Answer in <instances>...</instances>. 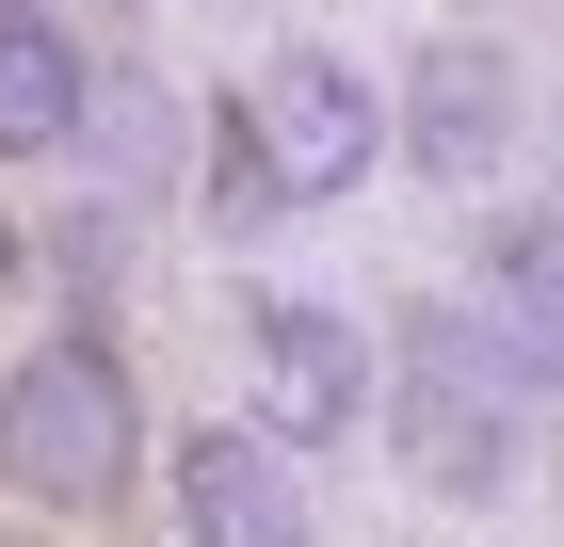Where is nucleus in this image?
<instances>
[{
    "instance_id": "obj_5",
    "label": "nucleus",
    "mask_w": 564,
    "mask_h": 547,
    "mask_svg": "<svg viewBox=\"0 0 564 547\" xmlns=\"http://www.w3.org/2000/svg\"><path fill=\"white\" fill-rule=\"evenodd\" d=\"M242 354H259V386H274V419H291V451H323V435L371 419V338H355L339 306L259 291V306H242Z\"/></svg>"
},
{
    "instance_id": "obj_1",
    "label": "nucleus",
    "mask_w": 564,
    "mask_h": 547,
    "mask_svg": "<svg viewBox=\"0 0 564 547\" xmlns=\"http://www.w3.org/2000/svg\"><path fill=\"white\" fill-rule=\"evenodd\" d=\"M388 451H403L420 500H500V483H517L532 386H517V354H500L468 306H420V322L388 338Z\"/></svg>"
},
{
    "instance_id": "obj_8",
    "label": "nucleus",
    "mask_w": 564,
    "mask_h": 547,
    "mask_svg": "<svg viewBox=\"0 0 564 547\" xmlns=\"http://www.w3.org/2000/svg\"><path fill=\"white\" fill-rule=\"evenodd\" d=\"M97 113V65L82 33H48V17H0V162H65Z\"/></svg>"
},
{
    "instance_id": "obj_3",
    "label": "nucleus",
    "mask_w": 564,
    "mask_h": 547,
    "mask_svg": "<svg viewBox=\"0 0 564 547\" xmlns=\"http://www.w3.org/2000/svg\"><path fill=\"white\" fill-rule=\"evenodd\" d=\"M242 145H259L274 210H323V194H355V177L388 162V97L355 81L339 48H274L259 97H242Z\"/></svg>"
},
{
    "instance_id": "obj_7",
    "label": "nucleus",
    "mask_w": 564,
    "mask_h": 547,
    "mask_svg": "<svg viewBox=\"0 0 564 547\" xmlns=\"http://www.w3.org/2000/svg\"><path fill=\"white\" fill-rule=\"evenodd\" d=\"M468 322L517 354V386H564V210H500L484 226V306Z\"/></svg>"
},
{
    "instance_id": "obj_6",
    "label": "nucleus",
    "mask_w": 564,
    "mask_h": 547,
    "mask_svg": "<svg viewBox=\"0 0 564 547\" xmlns=\"http://www.w3.org/2000/svg\"><path fill=\"white\" fill-rule=\"evenodd\" d=\"M177 547H306V483L274 435H194L177 451Z\"/></svg>"
},
{
    "instance_id": "obj_4",
    "label": "nucleus",
    "mask_w": 564,
    "mask_h": 547,
    "mask_svg": "<svg viewBox=\"0 0 564 547\" xmlns=\"http://www.w3.org/2000/svg\"><path fill=\"white\" fill-rule=\"evenodd\" d=\"M517 113H532L517 48H500V33H435L420 65H403V97H388V145L435 177V194H468V177L517 162Z\"/></svg>"
},
{
    "instance_id": "obj_2",
    "label": "nucleus",
    "mask_w": 564,
    "mask_h": 547,
    "mask_svg": "<svg viewBox=\"0 0 564 547\" xmlns=\"http://www.w3.org/2000/svg\"><path fill=\"white\" fill-rule=\"evenodd\" d=\"M130 467H145V403H130V354L113 338H33L0 371V483L33 515L130 500Z\"/></svg>"
}]
</instances>
